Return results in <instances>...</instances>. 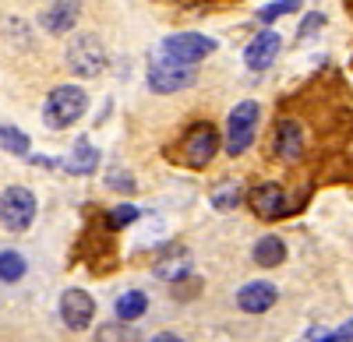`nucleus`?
I'll return each instance as SVG.
<instances>
[{
  "mask_svg": "<svg viewBox=\"0 0 353 342\" xmlns=\"http://www.w3.org/2000/svg\"><path fill=\"white\" fill-rule=\"evenodd\" d=\"M145 310H149V297L141 290H128V293L117 297V318L121 321H138Z\"/></svg>",
  "mask_w": 353,
  "mask_h": 342,
  "instance_id": "nucleus-18",
  "label": "nucleus"
},
{
  "mask_svg": "<svg viewBox=\"0 0 353 342\" xmlns=\"http://www.w3.org/2000/svg\"><path fill=\"white\" fill-rule=\"evenodd\" d=\"M85 109H88V96L81 85H57L43 103V124L50 131H64L85 117Z\"/></svg>",
  "mask_w": 353,
  "mask_h": 342,
  "instance_id": "nucleus-1",
  "label": "nucleus"
},
{
  "mask_svg": "<svg viewBox=\"0 0 353 342\" xmlns=\"http://www.w3.org/2000/svg\"><path fill=\"white\" fill-rule=\"evenodd\" d=\"M304 149H307L304 127L293 120V117H279L276 120V131H272V152H276V159H283L286 166L290 162H301L304 159Z\"/></svg>",
  "mask_w": 353,
  "mask_h": 342,
  "instance_id": "nucleus-9",
  "label": "nucleus"
},
{
  "mask_svg": "<svg viewBox=\"0 0 353 342\" xmlns=\"http://www.w3.org/2000/svg\"><path fill=\"white\" fill-rule=\"evenodd\" d=\"M258 124H261V106L254 99H244L233 106L226 117V141H223L226 156H244L258 138Z\"/></svg>",
  "mask_w": 353,
  "mask_h": 342,
  "instance_id": "nucleus-3",
  "label": "nucleus"
},
{
  "mask_svg": "<svg viewBox=\"0 0 353 342\" xmlns=\"http://www.w3.org/2000/svg\"><path fill=\"white\" fill-rule=\"evenodd\" d=\"M244 202H248L251 212H254L258 219H265V222H276V219H286V215H290V194H286L283 184H272V180L251 187Z\"/></svg>",
  "mask_w": 353,
  "mask_h": 342,
  "instance_id": "nucleus-8",
  "label": "nucleus"
},
{
  "mask_svg": "<svg viewBox=\"0 0 353 342\" xmlns=\"http://www.w3.org/2000/svg\"><path fill=\"white\" fill-rule=\"evenodd\" d=\"M36 212H39V205H36V194L28 187L11 184L4 194H0V226H4V230L25 233L28 226L36 222Z\"/></svg>",
  "mask_w": 353,
  "mask_h": 342,
  "instance_id": "nucleus-6",
  "label": "nucleus"
},
{
  "mask_svg": "<svg viewBox=\"0 0 353 342\" xmlns=\"http://www.w3.org/2000/svg\"><path fill=\"white\" fill-rule=\"evenodd\" d=\"M96 166H99V149H96L88 138H78V141H74V149H71V159H68V173H74V177H88Z\"/></svg>",
  "mask_w": 353,
  "mask_h": 342,
  "instance_id": "nucleus-14",
  "label": "nucleus"
},
{
  "mask_svg": "<svg viewBox=\"0 0 353 342\" xmlns=\"http://www.w3.org/2000/svg\"><path fill=\"white\" fill-rule=\"evenodd\" d=\"M279 50H283V36L276 32V28L265 25L261 32L244 46V64H248V71H265V67H272L276 56H279Z\"/></svg>",
  "mask_w": 353,
  "mask_h": 342,
  "instance_id": "nucleus-11",
  "label": "nucleus"
},
{
  "mask_svg": "<svg viewBox=\"0 0 353 342\" xmlns=\"http://www.w3.org/2000/svg\"><path fill=\"white\" fill-rule=\"evenodd\" d=\"M145 81H149V89L156 96H170V92L191 89V85L198 81V71H194V64H176L166 53H156V56H149Z\"/></svg>",
  "mask_w": 353,
  "mask_h": 342,
  "instance_id": "nucleus-4",
  "label": "nucleus"
},
{
  "mask_svg": "<svg viewBox=\"0 0 353 342\" xmlns=\"http://www.w3.org/2000/svg\"><path fill=\"white\" fill-rule=\"evenodd\" d=\"M279 300V290L276 282L269 279H254V282H244V286L237 290V307L244 310V314H265V310H272Z\"/></svg>",
  "mask_w": 353,
  "mask_h": 342,
  "instance_id": "nucleus-12",
  "label": "nucleus"
},
{
  "mask_svg": "<svg viewBox=\"0 0 353 342\" xmlns=\"http://www.w3.org/2000/svg\"><path fill=\"white\" fill-rule=\"evenodd\" d=\"M149 342H184V339H181V335H173V332H156Z\"/></svg>",
  "mask_w": 353,
  "mask_h": 342,
  "instance_id": "nucleus-27",
  "label": "nucleus"
},
{
  "mask_svg": "<svg viewBox=\"0 0 353 342\" xmlns=\"http://www.w3.org/2000/svg\"><path fill=\"white\" fill-rule=\"evenodd\" d=\"M181 4H188V8H205V4H219V0H181Z\"/></svg>",
  "mask_w": 353,
  "mask_h": 342,
  "instance_id": "nucleus-28",
  "label": "nucleus"
},
{
  "mask_svg": "<svg viewBox=\"0 0 353 342\" xmlns=\"http://www.w3.org/2000/svg\"><path fill=\"white\" fill-rule=\"evenodd\" d=\"M25 272L28 265L18 250H0V282H21Z\"/></svg>",
  "mask_w": 353,
  "mask_h": 342,
  "instance_id": "nucleus-20",
  "label": "nucleus"
},
{
  "mask_svg": "<svg viewBox=\"0 0 353 342\" xmlns=\"http://www.w3.org/2000/svg\"><path fill=\"white\" fill-rule=\"evenodd\" d=\"M244 202V187L237 184V180H223L216 191H212V197H209V205L216 209V212H233Z\"/></svg>",
  "mask_w": 353,
  "mask_h": 342,
  "instance_id": "nucleus-17",
  "label": "nucleus"
},
{
  "mask_svg": "<svg viewBox=\"0 0 353 342\" xmlns=\"http://www.w3.org/2000/svg\"><path fill=\"white\" fill-rule=\"evenodd\" d=\"M106 187H110V191H124V194H134V177L128 173V169H121V166H117V169H110V173H106Z\"/></svg>",
  "mask_w": 353,
  "mask_h": 342,
  "instance_id": "nucleus-25",
  "label": "nucleus"
},
{
  "mask_svg": "<svg viewBox=\"0 0 353 342\" xmlns=\"http://www.w3.org/2000/svg\"><path fill=\"white\" fill-rule=\"evenodd\" d=\"M321 25H325V14H321V11H311V14H304V21H301V28H297V36H301V39H311Z\"/></svg>",
  "mask_w": 353,
  "mask_h": 342,
  "instance_id": "nucleus-26",
  "label": "nucleus"
},
{
  "mask_svg": "<svg viewBox=\"0 0 353 342\" xmlns=\"http://www.w3.org/2000/svg\"><path fill=\"white\" fill-rule=\"evenodd\" d=\"M0 149H4L8 156H21L28 159V152H32V141H28V134L14 124H0Z\"/></svg>",
  "mask_w": 353,
  "mask_h": 342,
  "instance_id": "nucleus-16",
  "label": "nucleus"
},
{
  "mask_svg": "<svg viewBox=\"0 0 353 342\" xmlns=\"http://www.w3.org/2000/svg\"><path fill=\"white\" fill-rule=\"evenodd\" d=\"M96 342H138V332L131 328V321H110L96 332Z\"/></svg>",
  "mask_w": 353,
  "mask_h": 342,
  "instance_id": "nucleus-21",
  "label": "nucleus"
},
{
  "mask_svg": "<svg viewBox=\"0 0 353 342\" xmlns=\"http://www.w3.org/2000/svg\"><path fill=\"white\" fill-rule=\"evenodd\" d=\"M219 152V131L209 120H194L184 134H181V145H176L173 159L188 166V169H205Z\"/></svg>",
  "mask_w": 353,
  "mask_h": 342,
  "instance_id": "nucleus-2",
  "label": "nucleus"
},
{
  "mask_svg": "<svg viewBox=\"0 0 353 342\" xmlns=\"http://www.w3.org/2000/svg\"><path fill=\"white\" fill-rule=\"evenodd\" d=\"M301 4H304V0H272V4H265V8L258 11V21H261V25H272V21L293 14V11H301Z\"/></svg>",
  "mask_w": 353,
  "mask_h": 342,
  "instance_id": "nucleus-22",
  "label": "nucleus"
},
{
  "mask_svg": "<svg viewBox=\"0 0 353 342\" xmlns=\"http://www.w3.org/2000/svg\"><path fill=\"white\" fill-rule=\"evenodd\" d=\"M254 261L261 265V268H279L283 261H286V244L279 240V237H261L258 244H254Z\"/></svg>",
  "mask_w": 353,
  "mask_h": 342,
  "instance_id": "nucleus-15",
  "label": "nucleus"
},
{
  "mask_svg": "<svg viewBox=\"0 0 353 342\" xmlns=\"http://www.w3.org/2000/svg\"><path fill=\"white\" fill-rule=\"evenodd\" d=\"M64 61H68V71L78 74V78H96L106 71V46L99 36L92 32H81L68 43V53H64Z\"/></svg>",
  "mask_w": 353,
  "mask_h": 342,
  "instance_id": "nucleus-5",
  "label": "nucleus"
},
{
  "mask_svg": "<svg viewBox=\"0 0 353 342\" xmlns=\"http://www.w3.org/2000/svg\"><path fill=\"white\" fill-rule=\"evenodd\" d=\"M198 290H201V279H194V275H176L170 286V293L176 300H191V297H198Z\"/></svg>",
  "mask_w": 353,
  "mask_h": 342,
  "instance_id": "nucleus-24",
  "label": "nucleus"
},
{
  "mask_svg": "<svg viewBox=\"0 0 353 342\" xmlns=\"http://www.w3.org/2000/svg\"><path fill=\"white\" fill-rule=\"evenodd\" d=\"M138 215H141V209L124 202V205H117V209H110V212L103 215V226H106L110 233H121V230H128L131 222H138Z\"/></svg>",
  "mask_w": 353,
  "mask_h": 342,
  "instance_id": "nucleus-19",
  "label": "nucleus"
},
{
  "mask_svg": "<svg viewBox=\"0 0 353 342\" xmlns=\"http://www.w3.org/2000/svg\"><path fill=\"white\" fill-rule=\"evenodd\" d=\"M96 318V300L92 293L85 290H64L61 293V321L71 328V332H85Z\"/></svg>",
  "mask_w": 353,
  "mask_h": 342,
  "instance_id": "nucleus-10",
  "label": "nucleus"
},
{
  "mask_svg": "<svg viewBox=\"0 0 353 342\" xmlns=\"http://www.w3.org/2000/svg\"><path fill=\"white\" fill-rule=\"evenodd\" d=\"M216 39L212 36H201V32H173L159 43V53H166L170 61L176 64H201L205 56L216 53Z\"/></svg>",
  "mask_w": 353,
  "mask_h": 342,
  "instance_id": "nucleus-7",
  "label": "nucleus"
},
{
  "mask_svg": "<svg viewBox=\"0 0 353 342\" xmlns=\"http://www.w3.org/2000/svg\"><path fill=\"white\" fill-rule=\"evenodd\" d=\"M311 342H353V318L343 325V328H336V332H325V328H311V335H307Z\"/></svg>",
  "mask_w": 353,
  "mask_h": 342,
  "instance_id": "nucleus-23",
  "label": "nucleus"
},
{
  "mask_svg": "<svg viewBox=\"0 0 353 342\" xmlns=\"http://www.w3.org/2000/svg\"><path fill=\"white\" fill-rule=\"evenodd\" d=\"M78 18H81L78 0H53V4L39 14V25L46 28L50 36H68L71 28L78 25Z\"/></svg>",
  "mask_w": 353,
  "mask_h": 342,
  "instance_id": "nucleus-13",
  "label": "nucleus"
}]
</instances>
